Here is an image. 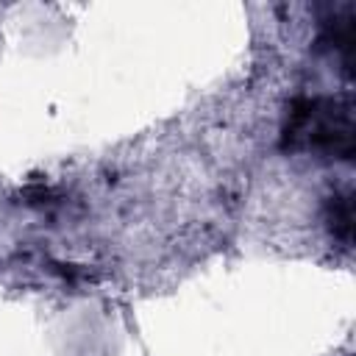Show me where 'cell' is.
Wrapping results in <instances>:
<instances>
[{
	"mask_svg": "<svg viewBox=\"0 0 356 356\" xmlns=\"http://www.w3.org/2000/svg\"><path fill=\"white\" fill-rule=\"evenodd\" d=\"M281 147L286 153H312L320 159L350 161L356 150L350 97H298L286 106L281 125Z\"/></svg>",
	"mask_w": 356,
	"mask_h": 356,
	"instance_id": "6da1fadb",
	"label": "cell"
},
{
	"mask_svg": "<svg viewBox=\"0 0 356 356\" xmlns=\"http://www.w3.org/2000/svg\"><path fill=\"white\" fill-rule=\"evenodd\" d=\"M325 222L334 239L350 245L353 239V197L350 192H334L325 203Z\"/></svg>",
	"mask_w": 356,
	"mask_h": 356,
	"instance_id": "7a4b0ae2",
	"label": "cell"
}]
</instances>
